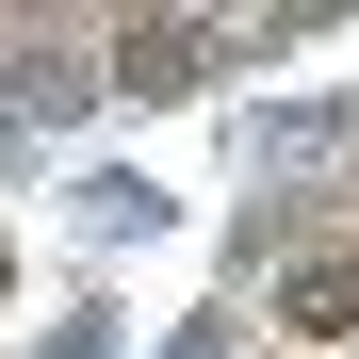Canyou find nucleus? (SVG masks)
I'll return each instance as SVG.
<instances>
[{"label":"nucleus","instance_id":"obj_1","mask_svg":"<svg viewBox=\"0 0 359 359\" xmlns=\"http://www.w3.org/2000/svg\"><path fill=\"white\" fill-rule=\"evenodd\" d=\"M212 49H229L212 17H147V33H114V82H131V98H196Z\"/></svg>","mask_w":359,"mask_h":359},{"label":"nucleus","instance_id":"obj_2","mask_svg":"<svg viewBox=\"0 0 359 359\" xmlns=\"http://www.w3.org/2000/svg\"><path fill=\"white\" fill-rule=\"evenodd\" d=\"M359 327V262H311V278H294V343H343Z\"/></svg>","mask_w":359,"mask_h":359}]
</instances>
